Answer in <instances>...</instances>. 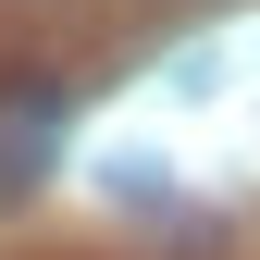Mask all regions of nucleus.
Masks as SVG:
<instances>
[{
    "mask_svg": "<svg viewBox=\"0 0 260 260\" xmlns=\"http://www.w3.org/2000/svg\"><path fill=\"white\" fill-rule=\"evenodd\" d=\"M62 124H75V87L62 75H0V186H38L50 161H62Z\"/></svg>",
    "mask_w": 260,
    "mask_h": 260,
    "instance_id": "obj_1",
    "label": "nucleus"
}]
</instances>
